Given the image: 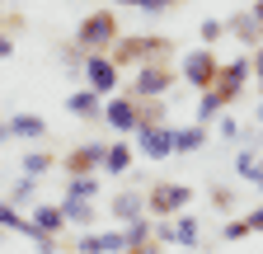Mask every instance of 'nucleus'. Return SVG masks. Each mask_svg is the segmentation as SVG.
I'll return each instance as SVG.
<instances>
[{
	"label": "nucleus",
	"instance_id": "1",
	"mask_svg": "<svg viewBox=\"0 0 263 254\" xmlns=\"http://www.w3.org/2000/svg\"><path fill=\"white\" fill-rule=\"evenodd\" d=\"M249 76H254V61H249V57L221 61V76H216L212 89H202V104H197V113H202V118H216L226 104H235V99H240V89L249 85Z\"/></svg>",
	"mask_w": 263,
	"mask_h": 254
},
{
	"label": "nucleus",
	"instance_id": "2",
	"mask_svg": "<svg viewBox=\"0 0 263 254\" xmlns=\"http://www.w3.org/2000/svg\"><path fill=\"white\" fill-rule=\"evenodd\" d=\"M170 52H174L170 38H151V33H141V38H118L108 57L118 61V66H151V61H170Z\"/></svg>",
	"mask_w": 263,
	"mask_h": 254
},
{
	"label": "nucleus",
	"instance_id": "3",
	"mask_svg": "<svg viewBox=\"0 0 263 254\" xmlns=\"http://www.w3.org/2000/svg\"><path fill=\"white\" fill-rule=\"evenodd\" d=\"M118 38H122V33H118V14H113V10H94V14L80 19V28H76V43L89 47V52H113Z\"/></svg>",
	"mask_w": 263,
	"mask_h": 254
},
{
	"label": "nucleus",
	"instance_id": "4",
	"mask_svg": "<svg viewBox=\"0 0 263 254\" xmlns=\"http://www.w3.org/2000/svg\"><path fill=\"white\" fill-rule=\"evenodd\" d=\"M118 61L108 57V52H89L85 57V80H89V89L94 94H118Z\"/></svg>",
	"mask_w": 263,
	"mask_h": 254
},
{
	"label": "nucleus",
	"instance_id": "5",
	"mask_svg": "<svg viewBox=\"0 0 263 254\" xmlns=\"http://www.w3.org/2000/svg\"><path fill=\"white\" fill-rule=\"evenodd\" d=\"M188 203H193V188H188V184H155L151 198H146V207H151L155 216H179Z\"/></svg>",
	"mask_w": 263,
	"mask_h": 254
},
{
	"label": "nucleus",
	"instance_id": "6",
	"mask_svg": "<svg viewBox=\"0 0 263 254\" xmlns=\"http://www.w3.org/2000/svg\"><path fill=\"white\" fill-rule=\"evenodd\" d=\"M183 76H188V85H193V89H212V85H216V76H221L216 52H212V47H197V52L183 61Z\"/></svg>",
	"mask_w": 263,
	"mask_h": 254
},
{
	"label": "nucleus",
	"instance_id": "7",
	"mask_svg": "<svg viewBox=\"0 0 263 254\" xmlns=\"http://www.w3.org/2000/svg\"><path fill=\"white\" fill-rule=\"evenodd\" d=\"M170 85H174L170 61H151V66H141V71H137V85H132V94H137V99H160Z\"/></svg>",
	"mask_w": 263,
	"mask_h": 254
},
{
	"label": "nucleus",
	"instance_id": "8",
	"mask_svg": "<svg viewBox=\"0 0 263 254\" xmlns=\"http://www.w3.org/2000/svg\"><path fill=\"white\" fill-rule=\"evenodd\" d=\"M104 122L118 127V132H137L141 127V104H137V94H118V99L104 104Z\"/></svg>",
	"mask_w": 263,
	"mask_h": 254
},
{
	"label": "nucleus",
	"instance_id": "9",
	"mask_svg": "<svg viewBox=\"0 0 263 254\" xmlns=\"http://www.w3.org/2000/svg\"><path fill=\"white\" fill-rule=\"evenodd\" d=\"M174 137H179V127H137V146L146 151V155H170V151H179L174 146Z\"/></svg>",
	"mask_w": 263,
	"mask_h": 254
},
{
	"label": "nucleus",
	"instance_id": "10",
	"mask_svg": "<svg viewBox=\"0 0 263 254\" xmlns=\"http://www.w3.org/2000/svg\"><path fill=\"white\" fill-rule=\"evenodd\" d=\"M226 33H230V38H240L249 52L263 47V24L254 19V10H249V14H230V19H226Z\"/></svg>",
	"mask_w": 263,
	"mask_h": 254
},
{
	"label": "nucleus",
	"instance_id": "11",
	"mask_svg": "<svg viewBox=\"0 0 263 254\" xmlns=\"http://www.w3.org/2000/svg\"><path fill=\"white\" fill-rule=\"evenodd\" d=\"M104 155H108V146H76L71 155H66V170H71V179L94 174L99 165H104Z\"/></svg>",
	"mask_w": 263,
	"mask_h": 254
},
{
	"label": "nucleus",
	"instance_id": "12",
	"mask_svg": "<svg viewBox=\"0 0 263 254\" xmlns=\"http://www.w3.org/2000/svg\"><path fill=\"white\" fill-rule=\"evenodd\" d=\"M113 249H127V231H108V235H85V240H80V254H113Z\"/></svg>",
	"mask_w": 263,
	"mask_h": 254
},
{
	"label": "nucleus",
	"instance_id": "13",
	"mask_svg": "<svg viewBox=\"0 0 263 254\" xmlns=\"http://www.w3.org/2000/svg\"><path fill=\"white\" fill-rule=\"evenodd\" d=\"M104 94H94V89H80V94H71V99H66V108L71 113H80V118H104Z\"/></svg>",
	"mask_w": 263,
	"mask_h": 254
},
{
	"label": "nucleus",
	"instance_id": "14",
	"mask_svg": "<svg viewBox=\"0 0 263 254\" xmlns=\"http://www.w3.org/2000/svg\"><path fill=\"white\" fill-rule=\"evenodd\" d=\"M33 221H38V235H57L66 226V207H38Z\"/></svg>",
	"mask_w": 263,
	"mask_h": 254
},
{
	"label": "nucleus",
	"instance_id": "15",
	"mask_svg": "<svg viewBox=\"0 0 263 254\" xmlns=\"http://www.w3.org/2000/svg\"><path fill=\"white\" fill-rule=\"evenodd\" d=\"M113 216H118V221H146V203L132 198V193H122V198L113 203Z\"/></svg>",
	"mask_w": 263,
	"mask_h": 254
},
{
	"label": "nucleus",
	"instance_id": "16",
	"mask_svg": "<svg viewBox=\"0 0 263 254\" xmlns=\"http://www.w3.org/2000/svg\"><path fill=\"white\" fill-rule=\"evenodd\" d=\"M164 235H170L174 245H193V240H197V221L179 212V216H174V226H170V231H164Z\"/></svg>",
	"mask_w": 263,
	"mask_h": 254
},
{
	"label": "nucleus",
	"instance_id": "17",
	"mask_svg": "<svg viewBox=\"0 0 263 254\" xmlns=\"http://www.w3.org/2000/svg\"><path fill=\"white\" fill-rule=\"evenodd\" d=\"M127 165H132V146H122V141H118V146H108V155H104V170L122 174Z\"/></svg>",
	"mask_w": 263,
	"mask_h": 254
},
{
	"label": "nucleus",
	"instance_id": "18",
	"mask_svg": "<svg viewBox=\"0 0 263 254\" xmlns=\"http://www.w3.org/2000/svg\"><path fill=\"white\" fill-rule=\"evenodd\" d=\"M202 141H207L202 127H179V137H174V146H179V151H197Z\"/></svg>",
	"mask_w": 263,
	"mask_h": 254
},
{
	"label": "nucleus",
	"instance_id": "19",
	"mask_svg": "<svg viewBox=\"0 0 263 254\" xmlns=\"http://www.w3.org/2000/svg\"><path fill=\"white\" fill-rule=\"evenodd\" d=\"M43 127H47V122L33 118V113H19V118H14V132H19V137H43Z\"/></svg>",
	"mask_w": 263,
	"mask_h": 254
},
{
	"label": "nucleus",
	"instance_id": "20",
	"mask_svg": "<svg viewBox=\"0 0 263 254\" xmlns=\"http://www.w3.org/2000/svg\"><path fill=\"white\" fill-rule=\"evenodd\" d=\"M235 170H240V179H254V184L263 188V160H254V155H240V165H235Z\"/></svg>",
	"mask_w": 263,
	"mask_h": 254
},
{
	"label": "nucleus",
	"instance_id": "21",
	"mask_svg": "<svg viewBox=\"0 0 263 254\" xmlns=\"http://www.w3.org/2000/svg\"><path fill=\"white\" fill-rule=\"evenodd\" d=\"M245 235H254L249 216H240V221H226V240H245Z\"/></svg>",
	"mask_w": 263,
	"mask_h": 254
},
{
	"label": "nucleus",
	"instance_id": "22",
	"mask_svg": "<svg viewBox=\"0 0 263 254\" xmlns=\"http://www.w3.org/2000/svg\"><path fill=\"white\" fill-rule=\"evenodd\" d=\"M47 165H52V155H47V151H33L28 160H24V170H28V174H43Z\"/></svg>",
	"mask_w": 263,
	"mask_h": 254
},
{
	"label": "nucleus",
	"instance_id": "23",
	"mask_svg": "<svg viewBox=\"0 0 263 254\" xmlns=\"http://www.w3.org/2000/svg\"><path fill=\"white\" fill-rule=\"evenodd\" d=\"M212 203H216L221 212H230V207H235V193H230L226 184H216V188H212Z\"/></svg>",
	"mask_w": 263,
	"mask_h": 254
},
{
	"label": "nucleus",
	"instance_id": "24",
	"mask_svg": "<svg viewBox=\"0 0 263 254\" xmlns=\"http://www.w3.org/2000/svg\"><path fill=\"white\" fill-rule=\"evenodd\" d=\"M221 33H226V19H207L202 24V43H216Z\"/></svg>",
	"mask_w": 263,
	"mask_h": 254
},
{
	"label": "nucleus",
	"instance_id": "25",
	"mask_svg": "<svg viewBox=\"0 0 263 254\" xmlns=\"http://www.w3.org/2000/svg\"><path fill=\"white\" fill-rule=\"evenodd\" d=\"M249 61H254V80L263 85V47H254V57H249Z\"/></svg>",
	"mask_w": 263,
	"mask_h": 254
},
{
	"label": "nucleus",
	"instance_id": "26",
	"mask_svg": "<svg viewBox=\"0 0 263 254\" xmlns=\"http://www.w3.org/2000/svg\"><path fill=\"white\" fill-rule=\"evenodd\" d=\"M249 226H254V231H263V207H254V212H249Z\"/></svg>",
	"mask_w": 263,
	"mask_h": 254
},
{
	"label": "nucleus",
	"instance_id": "27",
	"mask_svg": "<svg viewBox=\"0 0 263 254\" xmlns=\"http://www.w3.org/2000/svg\"><path fill=\"white\" fill-rule=\"evenodd\" d=\"M254 19H258V24H263V0H254Z\"/></svg>",
	"mask_w": 263,
	"mask_h": 254
},
{
	"label": "nucleus",
	"instance_id": "28",
	"mask_svg": "<svg viewBox=\"0 0 263 254\" xmlns=\"http://www.w3.org/2000/svg\"><path fill=\"white\" fill-rule=\"evenodd\" d=\"M0 57H10V38H0Z\"/></svg>",
	"mask_w": 263,
	"mask_h": 254
},
{
	"label": "nucleus",
	"instance_id": "29",
	"mask_svg": "<svg viewBox=\"0 0 263 254\" xmlns=\"http://www.w3.org/2000/svg\"><path fill=\"white\" fill-rule=\"evenodd\" d=\"M258 118H263V104H258Z\"/></svg>",
	"mask_w": 263,
	"mask_h": 254
},
{
	"label": "nucleus",
	"instance_id": "30",
	"mask_svg": "<svg viewBox=\"0 0 263 254\" xmlns=\"http://www.w3.org/2000/svg\"><path fill=\"white\" fill-rule=\"evenodd\" d=\"M170 5H174V0H170Z\"/></svg>",
	"mask_w": 263,
	"mask_h": 254
}]
</instances>
